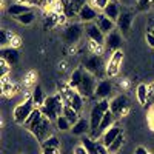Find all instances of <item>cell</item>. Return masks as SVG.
<instances>
[{"instance_id":"9a60e30c","label":"cell","mask_w":154,"mask_h":154,"mask_svg":"<svg viewBox=\"0 0 154 154\" xmlns=\"http://www.w3.org/2000/svg\"><path fill=\"white\" fill-rule=\"evenodd\" d=\"M120 45H122V34L119 31H112L106 35L105 38V49L109 51V53L112 54L114 51H119L120 49Z\"/></svg>"},{"instance_id":"f546056e","label":"cell","mask_w":154,"mask_h":154,"mask_svg":"<svg viewBox=\"0 0 154 154\" xmlns=\"http://www.w3.org/2000/svg\"><path fill=\"white\" fill-rule=\"evenodd\" d=\"M59 20H60V14L59 12H48L46 17H45V28H53L56 25H59Z\"/></svg>"},{"instance_id":"9c48e42d","label":"cell","mask_w":154,"mask_h":154,"mask_svg":"<svg viewBox=\"0 0 154 154\" xmlns=\"http://www.w3.org/2000/svg\"><path fill=\"white\" fill-rule=\"evenodd\" d=\"M97 83H99L97 77L85 71L83 80H82V83H80V86H79V89H77V91L82 94L83 99H91V97H94V94H96Z\"/></svg>"},{"instance_id":"44dd1931","label":"cell","mask_w":154,"mask_h":154,"mask_svg":"<svg viewBox=\"0 0 154 154\" xmlns=\"http://www.w3.org/2000/svg\"><path fill=\"white\" fill-rule=\"evenodd\" d=\"M89 130H91V126H89V120L86 119H79L71 128V133L74 136H85V134H89Z\"/></svg>"},{"instance_id":"52a82bcc","label":"cell","mask_w":154,"mask_h":154,"mask_svg":"<svg viewBox=\"0 0 154 154\" xmlns=\"http://www.w3.org/2000/svg\"><path fill=\"white\" fill-rule=\"evenodd\" d=\"M131 105H130V99H128L125 94H119L109 100V111L116 116L117 119L123 117V116L128 114Z\"/></svg>"},{"instance_id":"ee69618b","label":"cell","mask_w":154,"mask_h":154,"mask_svg":"<svg viewBox=\"0 0 154 154\" xmlns=\"http://www.w3.org/2000/svg\"><path fill=\"white\" fill-rule=\"evenodd\" d=\"M134 154H149V152H148V149L145 146H137L136 151H134Z\"/></svg>"},{"instance_id":"6da1fadb","label":"cell","mask_w":154,"mask_h":154,"mask_svg":"<svg viewBox=\"0 0 154 154\" xmlns=\"http://www.w3.org/2000/svg\"><path fill=\"white\" fill-rule=\"evenodd\" d=\"M109 111V100L108 99H103V100H97V103L91 108V112H89V137H93L96 140V136H97V130L102 123V119H103L105 112Z\"/></svg>"},{"instance_id":"7402d4cb","label":"cell","mask_w":154,"mask_h":154,"mask_svg":"<svg viewBox=\"0 0 154 154\" xmlns=\"http://www.w3.org/2000/svg\"><path fill=\"white\" fill-rule=\"evenodd\" d=\"M83 75H85L83 66L75 68V69L71 72V75H69L68 85H69L71 88H74V89H79V86H80V83H82V80H83Z\"/></svg>"},{"instance_id":"e0dca14e","label":"cell","mask_w":154,"mask_h":154,"mask_svg":"<svg viewBox=\"0 0 154 154\" xmlns=\"http://www.w3.org/2000/svg\"><path fill=\"white\" fill-rule=\"evenodd\" d=\"M102 12H103L108 19H111L112 22H117V19H119L120 14H122L120 2H119V0H109V3L106 5V8L102 11Z\"/></svg>"},{"instance_id":"d6986e66","label":"cell","mask_w":154,"mask_h":154,"mask_svg":"<svg viewBox=\"0 0 154 154\" xmlns=\"http://www.w3.org/2000/svg\"><path fill=\"white\" fill-rule=\"evenodd\" d=\"M96 23H97V26H99V29L103 32L105 35H108L109 32H112L114 31V28H116V22H112L111 19H108L103 12H100L99 14V17H97V20H96Z\"/></svg>"},{"instance_id":"f1b7e54d","label":"cell","mask_w":154,"mask_h":154,"mask_svg":"<svg viewBox=\"0 0 154 154\" xmlns=\"http://www.w3.org/2000/svg\"><path fill=\"white\" fill-rule=\"evenodd\" d=\"M16 89H17V86L12 83V82L8 80V75H6V77H2V91H3L5 96L16 94Z\"/></svg>"},{"instance_id":"bcb514c9","label":"cell","mask_w":154,"mask_h":154,"mask_svg":"<svg viewBox=\"0 0 154 154\" xmlns=\"http://www.w3.org/2000/svg\"><path fill=\"white\" fill-rule=\"evenodd\" d=\"M149 31H151V32H152V34H154V28H152V29H149Z\"/></svg>"},{"instance_id":"f6af8a7d","label":"cell","mask_w":154,"mask_h":154,"mask_svg":"<svg viewBox=\"0 0 154 154\" xmlns=\"http://www.w3.org/2000/svg\"><path fill=\"white\" fill-rule=\"evenodd\" d=\"M148 89H149V93H151V94L154 96V82H152L151 85H148Z\"/></svg>"},{"instance_id":"8d00e7d4","label":"cell","mask_w":154,"mask_h":154,"mask_svg":"<svg viewBox=\"0 0 154 154\" xmlns=\"http://www.w3.org/2000/svg\"><path fill=\"white\" fill-rule=\"evenodd\" d=\"M88 48H89V51H91V54L102 56V53H103V49H105V45H99L96 42H89L88 43Z\"/></svg>"},{"instance_id":"83f0119b","label":"cell","mask_w":154,"mask_h":154,"mask_svg":"<svg viewBox=\"0 0 154 154\" xmlns=\"http://www.w3.org/2000/svg\"><path fill=\"white\" fill-rule=\"evenodd\" d=\"M62 116H65V117L71 122V125H74L77 120L80 119V117H79V112H77L72 106H69V105H65V106H63V112H62Z\"/></svg>"},{"instance_id":"ffe728a7","label":"cell","mask_w":154,"mask_h":154,"mask_svg":"<svg viewBox=\"0 0 154 154\" xmlns=\"http://www.w3.org/2000/svg\"><path fill=\"white\" fill-rule=\"evenodd\" d=\"M117 120V117L111 112V111H106L105 116H103V119H102V123L99 126V130H97V136H96V140L102 137V134H103L106 130H109L111 126H114V122Z\"/></svg>"},{"instance_id":"ab89813d","label":"cell","mask_w":154,"mask_h":154,"mask_svg":"<svg viewBox=\"0 0 154 154\" xmlns=\"http://www.w3.org/2000/svg\"><path fill=\"white\" fill-rule=\"evenodd\" d=\"M145 40H146L148 46L154 48V34H152L151 31H146V34H145Z\"/></svg>"},{"instance_id":"ac0fdd59","label":"cell","mask_w":154,"mask_h":154,"mask_svg":"<svg viewBox=\"0 0 154 154\" xmlns=\"http://www.w3.org/2000/svg\"><path fill=\"white\" fill-rule=\"evenodd\" d=\"M120 134H122V128L117 126V125H114V126H111L109 130H106L103 134H102V137H100V143H103V145L108 148V146H109V145H111V143H112Z\"/></svg>"},{"instance_id":"836d02e7","label":"cell","mask_w":154,"mask_h":154,"mask_svg":"<svg viewBox=\"0 0 154 154\" xmlns=\"http://www.w3.org/2000/svg\"><path fill=\"white\" fill-rule=\"evenodd\" d=\"M123 142H125V137H123V133L117 137V139H116L114 140V142L108 146V151H109V154H116V152H117L120 148H122V145H123Z\"/></svg>"},{"instance_id":"cb8c5ba5","label":"cell","mask_w":154,"mask_h":154,"mask_svg":"<svg viewBox=\"0 0 154 154\" xmlns=\"http://www.w3.org/2000/svg\"><path fill=\"white\" fill-rule=\"evenodd\" d=\"M31 97H32V100H34V103H35V106H37V108L43 106L45 100H46V96H45V93H43L42 86H40V85H37V83H35V85L32 86V91H31Z\"/></svg>"},{"instance_id":"277c9868","label":"cell","mask_w":154,"mask_h":154,"mask_svg":"<svg viewBox=\"0 0 154 154\" xmlns=\"http://www.w3.org/2000/svg\"><path fill=\"white\" fill-rule=\"evenodd\" d=\"M82 66L86 72L89 74H93L96 77H102V75H106L105 69H106V65H105V62H103V57L99 56V54H91V56H88L83 62H82Z\"/></svg>"},{"instance_id":"5bb4252c","label":"cell","mask_w":154,"mask_h":154,"mask_svg":"<svg viewBox=\"0 0 154 154\" xmlns=\"http://www.w3.org/2000/svg\"><path fill=\"white\" fill-rule=\"evenodd\" d=\"M112 88H114V86H112V82H111L109 79H102V80H99L94 97H96L97 100L108 99V97L111 96V93H112Z\"/></svg>"},{"instance_id":"ba28073f","label":"cell","mask_w":154,"mask_h":154,"mask_svg":"<svg viewBox=\"0 0 154 154\" xmlns=\"http://www.w3.org/2000/svg\"><path fill=\"white\" fill-rule=\"evenodd\" d=\"M83 32H85V25H82V23H69V25L65 26V29H63L62 37H63V40H65L66 45H75L80 40Z\"/></svg>"},{"instance_id":"d4e9b609","label":"cell","mask_w":154,"mask_h":154,"mask_svg":"<svg viewBox=\"0 0 154 154\" xmlns=\"http://www.w3.org/2000/svg\"><path fill=\"white\" fill-rule=\"evenodd\" d=\"M148 94H149V89L145 83H140L136 89V96H137V100L140 105H146V100H148Z\"/></svg>"},{"instance_id":"484cf974","label":"cell","mask_w":154,"mask_h":154,"mask_svg":"<svg viewBox=\"0 0 154 154\" xmlns=\"http://www.w3.org/2000/svg\"><path fill=\"white\" fill-rule=\"evenodd\" d=\"M43 117V112H42V109L40 108H35L34 111H32V114L29 116V117L26 119V122L23 123V126H25V130H29V128L32 126V125H35L38 120H40Z\"/></svg>"},{"instance_id":"b9f144b4","label":"cell","mask_w":154,"mask_h":154,"mask_svg":"<svg viewBox=\"0 0 154 154\" xmlns=\"http://www.w3.org/2000/svg\"><path fill=\"white\" fill-rule=\"evenodd\" d=\"M42 154H60V148H42Z\"/></svg>"},{"instance_id":"f35d334b","label":"cell","mask_w":154,"mask_h":154,"mask_svg":"<svg viewBox=\"0 0 154 154\" xmlns=\"http://www.w3.org/2000/svg\"><path fill=\"white\" fill-rule=\"evenodd\" d=\"M9 65L5 62V60H2L0 59V79H2V77H6L8 74H9Z\"/></svg>"},{"instance_id":"3957f363","label":"cell","mask_w":154,"mask_h":154,"mask_svg":"<svg viewBox=\"0 0 154 154\" xmlns=\"http://www.w3.org/2000/svg\"><path fill=\"white\" fill-rule=\"evenodd\" d=\"M57 86H59V94H62L65 105H69L77 112H80L82 108H83V100H85L82 97V94L77 91V89L71 88L68 83H59Z\"/></svg>"},{"instance_id":"60d3db41","label":"cell","mask_w":154,"mask_h":154,"mask_svg":"<svg viewBox=\"0 0 154 154\" xmlns=\"http://www.w3.org/2000/svg\"><path fill=\"white\" fill-rule=\"evenodd\" d=\"M22 45V38L19 37V35H14L12 37V40H11V43H9V46H12V48H17L19 49V46Z\"/></svg>"},{"instance_id":"d590c367","label":"cell","mask_w":154,"mask_h":154,"mask_svg":"<svg viewBox=\"0 0 154 154\" xmlns=\"http://www.w3.org/2000/svg\"><path fill=\"white\" fill-rule=\"evenodd\" d=\"M152 2H154V0H137V3H136V11H139V12L148 11V9L152 6Z\"/></svg>"},{"instance_id":"4316f807","label":"cell","mask_w":154,"mask_h":154,"mask_svg":"<svg viewBox=\"0 0 154 154\" xmlns=\"http://www.w3.org/2000/svg\"><path fill=\"white\" fill-rule=\"evenodd\" d=\"M82 145L85 146V149L88 151V154H99V149H97V140H94L93 137H83L82 139Z\"/></svg>"},{"instance_id":"1f68e13d","label":"cell","mask_w":154,"mask_h":154,"mask_svg":"<svg viewBox=\"0 0 154 154\" xmlns=\"http://www.w3.org/2000/svg\"><path fill=\"white\" fill-rule=\"evenodd\" d=\"M56 126H57L59 131H71V128H72L71 122L65 117V116H60V117L56 120Z\"/></svg>"},{"instance_id":"4fadbf2b","label":"cell","mask_w":154,"mask_h":154,"mask_svg":"<svg viewBox=\"0 0 154 154\" xmlns=\"http://www.w3.org/2000/svg\"><path fill=\"white\" fill-rule=\"evenodd\" d=\"M133 17H134L133 12H130V11H122L120 17L117 19V22H116V26H117V31H119L120 34L126 35L128 32H130L131 25H133V20H134Z\"/></svg>"},{"instance_id":"4dcf8cb0","label":"cell","mask_w":154,"mask_h":154,"mask_svg":"<svg viewBox=\"0 0 154 154\" xmlns=\"http://www.w3.org/2000/svg\"><path fill=\"white\" fill-rule=\"evenodd\" d=\"M14 35H16L14 32H11L8 29H0V45H2V48L9 46V43H11V40H12Z\"/></svg>"},{"instance_id":"30bf717a","label":"cell","mask_w":154,"mask_h":154,"mask_svg":"<svg viewBox=\"0 0 154 154\" xmlns=\"http://www.w3.org/2000/svg\"><path fill=\"white\" fill-rule=\"evenodd\" d=\"M123 56H125V54H123L122 49L114 51V53L111 54L109 60L106 62V69H105L108 79H112V77H116V75L119 74L120 66H122V62H123Z\"/></svg>"},{"instance_id":"7bdbcfd3","label":"cell","mask_w":154,"mask_h":154,"mask_svg":"<svg viewBox=\"0 0 154 154\" xmlns=\"http://www.w3.org/2000/svg\"><path fill=\"white\" fill-rule=\"evenodd\" d=\"M74 154H88V151L85 149L83 145H79V146L74 148Z\"/></svg>"},{"instance_id":"2e32d148","label":"cell","mask_w":154,"mask_h":154,"mask_svg":"<svg viewBox=\"0 0 154 154\" xmlns=\"http://www.w3.org/2000/svg\"><path fill=\"white\" fill-rule=\"evenodd\" d=\"M19 57H20V53L17 48H12V46H5L0 49V59L5 60L9 66L16 65L19 62Z\"/></svg>"},{"instance_id":"603a6c76","label":"cell","mask_w":154,"mask_h":154,"mask_svg":"<svg viewBox=\"0 0 154 154\" xmlns=\"http://www.w3.org/2000/svg\"><path fill=\"white\" fill-rule=\"evenodd\" d=\"M29 11H32V8L29 5H23V3H17V2L8 6V14L12 17H19V16L25 14V12H29Z\"/></svg>"},{"instance_id":"7c38bea8","label":"cell","mask_w":154,"mask_h":154,"mask_svg":"<svg viewBox=\"0 0 154 154\" xmlns=\"http://www.w3.org/2000/svg\"><path fill=\"white\" fill-rule=\"evenodd\" d=\"M99 14H100V12H99L94 6H91L89 3H86V5L79 11V14H77V19H79L80 23L86 25V23H93V22H96L97 17H99Z\"/></svg>"},{"instance_id":"8992f818","label":"cell","mask_w":154,"mask_h":154,"mask_svg":"<svg viewBox=\"0 0 154 154\" xmlns=\"http://www.w3.org/2000/svg\"><path fill=\"white\" fill-rule=\"evenodd\" d=\"M35 108H37V106H35V103H34V100H32V97L29 96L26 100H23L22 103H19V105L14 108V111H12V119H14V122H16L17 125H22V126H23V123L26 122V119L32 114V111H34Z\"/></svg>"},{"instance_id":"7a4b0ae2","label":"cell","mask_w":154,"mask_h":154,"mask_svg":"<svg viewBox=\"0 0 154 154\" xmlns=\"http://www.w3.org/2000/svg\"><path fill=\"white\" fill-rule=\"evenodd\" d=\"M63 106H65V102H63V97L62 94H54V96H48L46 100H45V103L43 106H40L42 112L45 117H48L51 122H54L62 116L63 112Z\"/></svg>"},{"instance_id":"8fae6325","label":"cell","mask_w":154,"mask_h":154,"mask_svg":"<svg viewBox=\"0 0 154 154\" xmlns=\"http://www.w3.org/2000/svg\"><path fill=\"white\" fill-rule=\"evenodd\" d=\"M85 34H86V37L89 38V42H96V43H99V45H105L106 35L99 29V26H97L96 22L85 25Z\"/></svg>"},{"instance_id":"e575fe53","label":"cell","mask_w":154,"mask_h":154,"mask_svg":"<svg viewBox=\"0 0 154 154\" xmlns=\"http://www.w3.org/2000/svg\"><path fill=\"white\" fill-rule=\"evenodd\" d=\"M40 146L42 148H60V140L56 136H51L45 140V142L40 143Z\"/></svg>"},{"instance_id":"74e56055","label":"cell","mask_w":154,"mask_h":154,"mask_svg":"<svg viewBox=\"0 0 154 154\" xmlns=\"http://www.w3.org/2000/svg\"><path fill=\"white\" fill-rule=\"evenodd\" d=\"M108 3H109V0H89V5L94 6L97 11H99V9H100V11H103V9L106 8Z\"/></svg>"},{"instance_id":"d6a6232c","label":"cell","mask_w":154,"mask_h":154,"mask_svg":"<svg viewBox=\"0 0 154 154\" xmlns=\"http://www.w3.org/2000/svg\"><path fill=\"white\" fill-rule=\"evenodd\" d=\"M16 20L22 25H31L34 20H35V12L34 11H29V12H25V14L16 17Z\"/></svg>"},{"instance_id":"5b68a950","label":"cell","mask_w":154,"mask_h":154,"mask_svg":"<svg viewBox=\"0 0 154 154\" xmlns=\"http://www.w3.org/2000/svg\"><path fill=\"white\" fill-rule=\"evenodd\" d=\"M28 131L37 139L38 143H42V142H45L48 137L53 136V122L43 116V117L38 120L35 125H32Z\"/></svg>"}]
</instances>
